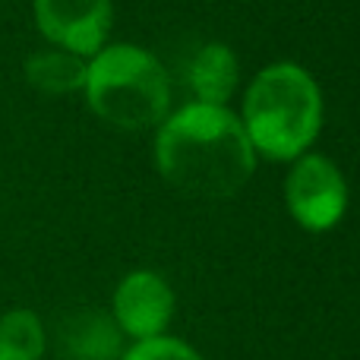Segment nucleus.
<instances>
[{"label":"nucleus","instance_id":"obj_1","mask_svg":"<svg viewBox=\"0 0 360 360\" xmlns=\"http://www.w3.org/2000/svg\"><path fill=\"white\" fill-rule=\"evenodd\" d=\"M155 168L180 193L231 199L253 177L256 152L234 111L193 101L158 124Z\"/></svg>","mask_w":360,"mask_h":360},{"label":"nucleus","instance_id":"obj_2","mask_svg":"<svg viewBox=\"0 0 360 360\" xmlns=\"http://www.w3.org/2000/svg\"><path fill=\"white\" fill-rule=\"evenodd\" d=\"M240 124L256 155L294 162L323 130V92L300 63H272L247 86Z\"/></svg>","mask_w":360,"mask_h":360},{"label":"nucleus","instance_id":"obj_3","mask_svg":"<svg viewBox=\"0 0 360 360\" xmlns=\"http://www.w3.org/2000/svg\"><path fill=\"white\" fill-rule=\"evenodd\" d=\"M86 101L108 127L117 130H149L168 117L171 86L168 73L139 44H105L89 57Z\"/></svg>","mask_w":360,"mask_h":360},{"label":"nucleus","instance_id":"obj_4","mask_svg":"<svg viewBox=\"0 0 360 360\" xmlns=\"http://www.w3.org/2000/svg\"><path fill=\"white\" fill-rule=\"evenodd\" d=\"M285 205L310 234L332 231L348 212V180L332 158L304 152L285 180Z\"/></svg>","mask_w":360,"mask_h":360},{"label":"nucleus","instance_id":"obj_5","mask_svg":"<svg viewBox=\"0 0 360 360\" xmlns=\"http://www.w3.org/2000/svg\"><path fill=\"white\" fill-rule=\"evenodd\" d=\"M35 25L54 48L79 57L98 54L114 22L111 0H32Z\"/></svg>","mask_w":360,"mask_h":360},{"label":"nucleus","instance_id":"obj_6","mask_svg":"<svg viewBox=\"0 0 360 360\" xmlns=\"http://www.w3.org/2000/svg\"><path fill=\"white\" fill-rule=\"evenodd\" d=\"M171 316H174V291L152 269H136L114 288L111 319L117 323L120 335L133 342L158 338L168 332Z\"/></svg>","mask_w":360,"mask_h":360},{"label":"nucleus","instance_id":"obj_7","mask_svg":"<svg viewBox=\"0 0 360 360\" xmlns=\"http://www.w3.org/2000/svg\"><path fill=\"white\" fill-rule=\"evenodd\" d=\"M120 329L108 313L79 310L60 323L57 345L67 360H120Z\"/></svg>","mask_w":360,"mask_h":360},{"label":"nucleus","instance_id":"obj_8","mask_svg":"<svg viewBox=\"0 0 360 360\" xmlns=\"http://www.w3.org/2000/svg\"><path fill=\"white\" fill-rule=\"evenodd\" d=\"M186 82H190L196 101H205V105H228V98L237 92V82H240L237 54L221 41L202 44L190 60Z\"/></svg>","mask_w":360,"mask_h":360},{"label":"nucleus","instance_id":"obj_9","mask_svg":"<svg viewBox=\"0 0 360 360\" xmlns=\"http://www.w3.org/2000/svg\"><path fill=\"white\" fill-rule=\"evenodd\" d=\"M86 76H89V60L73 54V51H63V48L35 51V54L25 60V79L41 95L82 92V89H86Z\"/></svg>","mask_w":360,"mask_h":360},{"label":"nucleus","instance_id":"obj_10","mask_svg":"<svg viewBox=\"0 0 360 360\" xmlns=\"http://www.w3.org/2000/svg\"><path fill=\"white\" fill-rule=\"evenodd\" d=\"M48 329L29 307H13L0 316V360H44Z\"/></svg>","mask_w":360,"mask_h":360},{"label":"nucleus","instance_id":"obj_11","mask_svg":"<svg viewBox=\"0 0 360 360\" xmlns=\"http://www.w3.org/2000/svg\"><path fill=\"white\" fill-rule=\"evenodd\" d=\"M120 360H202L196 348L171 335L146 338V342H133L130 348L120 354Z\"/></svg>","mask_w":360,"mask_h":360}]
</instances>
